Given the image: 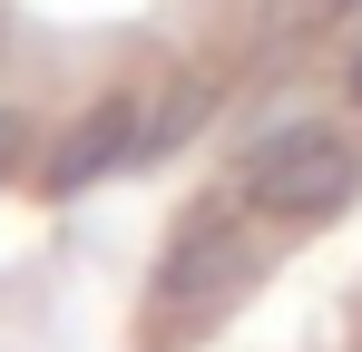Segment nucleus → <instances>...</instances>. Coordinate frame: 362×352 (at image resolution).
<instances>
[{"label": "nucleus", "instance_id": "f03ea898", "mask_svg": "<svg viewBox=\"0 0 362 352\" xmlns=\"http://www.w3.org/2000/svg\"><path fill=\"white\" fill-rule=\"evenodd\" d=\"M245 264H255V245L235 235V216H196V225L157 254V313H206V303H226L245 284Z\"/></svg>", "mask_w": 362, "mask_h": 352}, {"label": "nucleus", "instance_id": "f257e3e1", "mask_svg": "<svg viewBox=\"0 0 362 352\" xmlns=\"http://www.w3.org/2000/svg\"><path fill=\"white\" fill-rule=\"evenodd\" d=\"M353 186H362L353 137H333V127H313V117H294L284 137H255V147H245V216L313 225V216L353 206Z\"/></svg>", "mask_w": 362, "mask_h": 352}, {"label": "nucleus", "instance_id": "7ed1b4c3", "mask_svg": "<svg viewBox=\"0 0 362 352\" xmlns=\"http://www.w3.org/2000/svg\"><path fill=\"white\" fill-rule=\"evenodd\" d=\"M147 147V117H137V88H98L78 127H69L59 147H49V186H98L108 167H127Z\"/></svg>", "mask_w": 362, "mask_h": 352}, {"label": "nucleus", "instance_id": "20e7f679", "mask_svg": "<svg viewBox=\"0 0 362 352\" xmlns=\"http://www.w3.org/2000/svg\"><path fill=\"white\" fill-rule=\"evenodd\" d=\"M353 98H362V69H353Z\"/></svg>", "mask_w": 362, "mask_h": 352}]
</instances>
